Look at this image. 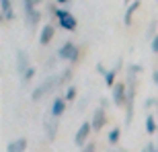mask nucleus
Segmentation results:
<instances>
[{
	"label": "nucleus",
	"mask_w": 158,
	"mask_h": 152,
	"mask_svg": "<svg viewBox=\"0 0 158 152\" xmlns=\"http://www.w3.org/2000/svg\"><path fill=\"white\" fill-rule=\"evenodd\" d=\"M152 52H154V53H158V35H156V37H152Z\"/></svg>",
	"instance_id": "22"
},
{
	"label": "nucleus",
	"mask_w": 158,
	"mask_h": 152,
	"mask_svg": "<svg viewBox=\"0 0 158 152\" xmlns=\"http://www.w3.org/2000/svg\"><path fill=\"white\" fill-rule=\"evenodd\" d=\"M8 152H25L27 150V140L25 138H19V140H12L8 146H6Z\"/></svg>",
	"instance_id": "8"
},
{
	"label": "nucleus",
	"mask_w": 158,
	"mask_h": 152,
	"mask_svg": "<svg viewBox=\"0 0 158 152\" xmlns=\"http://www.w3.org/2000/svg\"><path fill=\"white\" fill-rule=\"evenodd\" d=\"M68 78H70V70H64L62 74L49 76L47 80H43V82L39 84V87H37L35 91H33V95H31V99H33V101H39V99H43V97H45L47 93H53V91H56V88H58V87H60V84H62L64 80H68Z\"/></svg>",
	"instance_id": "1"
},
{
	"label": "nucleus",
	"mask_w": 158,
	"mask_h": 152,
	"mask_svg": "<svg viewBox=\"0 0 158 152\" xmlns=\"http://www.w3.org/2000/svg\"><path fill=\"white\" fill-rule=\"evenodd\" d=\"M140 6V0H135V2H131V4L127 6V11H125V17H123V23L125 25H131V15H134V11Z\"/></svg>",
	"instance_id": "14"
},
{
	"label": "nucleus",
	"mask_w": 158,
	"mask_h": 152,
	"mask_svg": "<svg viewBox=\"0 0 158 152\" xmlns=\"http://www.w3.org/2000/svg\"><path fill=\"white\" fill-rule=\"evenodd\" d=\"M119 136H121V129H119V128L111 129V132H109V144H117Z\"/></svg>",
	"instance_id": "18"
},
{
	"label": "nucleus",
	"mask_w": 158,
	"mask_h": 152,
	"mask_svg": "<svg viewBox=\"0 0 158 152\" xmlns=\"http://www.w3.org/2000/svg\"><path fill=\"white\" fill-rule=\"evenodd\" d=\"M66 111V99H62V97H58V99L52 103V117H56L58 119L62 113Z\"/></svg>",
	"instance_id": "7"
},
{
	"label": "nucleus",
	"mask_w": 158,
	"mask_h": 152,
	"mask_svg": "<svg viewBox=\"0 0 158 152\" xmlns=\"http://www.w3.org/2000/svg\"><path fill=\"white\" fill-rule=\"evenodd\" d=\"M45 132H47V140H53L56 138V132H58V119L52 117L45 121Z\"/></svg>",
	"instance_id": "11"
},
{
	"label": "nucleus",
	"mask_w": 158,
	"mask_h": 152,
	"mask_svg": "<svg viewBox=\"0 0 158 152\" xmlns=\"http://www.w3.org/2000/svg\"><path fill=\"white\" fill-rule=\"evenodd\" d=\"M39 17H41V15H39L37 11H29V12H25V25H27V27H29V29L33 31V29L37 27V21H39Z\"/></svg>",
	"instance_id": "9"
},
{
	"label": "nucleus",
	"mask_w": 158,
	"mask_h": 152,
	"mask_svg": "<svg viewBox=\"0 0 158 152\" xmlns=\"http://www.w3.org/2000/svg\"><path fill=\"white\" fill-rule=\"evenodd\" d=\"M64 99H66V101H74V99H76V87H68Z\"/></svg>",
	"instance_id": "19"
},
{
	"label": "nucleus",
	"mask_w": 158,
	"mask_h": 152,
	"mask_svg": "<svg viewBox=\"0 0 158 152\" xmlns=\"http://www.w3.org/2000/svg\"><path fill=\"white\" fill-rule=\"evenodd\" d=\"M41 0H23V11L29 12V11H35V6L39 4Z\"/></svg>",
	"instance_id": "17"
},
{
	"label": "nucleus",
	"mask_w": 158,
	"mask_h": 152,
	"mask_svg": "<svg viewBox=\"0 0 158 152\" xmlns=\"http://www.w3.org/2000/svg\"><path fill=\"white\" fill-rule=\"evenodd\" d=\"M146 132L148 134H156V121H154V115L146 117Z\"/></svg>",
	"instance_id": "16"
},
{
	"label": "nucleus",
	"mask_w": 158,
	"mask_h": 152,
	"mask_svg": "<svg viewBox=\"0 0 158 152\" xmlns=\"http://www.w3.org/2000/svg\"><path fill=\"white\" fill-rule=\"evenodd\" d=\"M156 109H158V103H156Z\"/></svg>",
	"instance_id": "28"
},
{
	"label": "nucleus",
	"mask_w": 158,
	"mask_h": 152,
	"mask_svg": "<svg viewBox=\"0 0 158 152\" xmlns=\"http://www.w3.org/2000/svg\"><path fill=\"white\" fill-rule=\"evenodd\" d=\"M115 74H117V68H115V70H109L105 74V84L107 87H115V84H117V82H115Z\"/></svg>",
	"instance_id": "15"
},
{
	"label": "nucleus",
	"mask_w": 158,
	"mask_h": 152,
	"mask_svg": "<svg viewBox=\"0 0 158 152\" xmlns=\"http://www.w3.org/2000/svg\"><path fill=\"white\" fill-rule=\"evenodd\" d=\"M52 37H53V27L52 25H45V27L41 29V33H39V43L41 45H47V43L52 41Z\"/></svg>",
	"instance_id": "10"
},
{
	"label": "nucleus",
	"mask_w": 158,
	"mask_h": 152,
	"mask_svg": "<svg viewBox=\"0 0 158 152\" xmlns=\"http://www.w3.org/2000/svg\"><path fill=\"white\" fill-rule=\"evenodd\" d=\"M84 152H94V144H86V146H84Z\"/></svg>",
	"instance_id": "23"
},
{
	"label": "nucleus",
	"mask_w": 158,
	"mask_h": 152,
	"mask_svg": "<svg viewBox=\"0 0 158 152\" xmlns=\"http://www.w3.org/2000/svg\"><path fill=\"white\" fill-rule=\"evenodd\" d=\"M148 152H158V146H154V144H148Z\"/></svg>",
	"instance_id": "24"
},
{
	"label": "nucleus",
	"mask_w": 158,
	"mask_h": 152,
	"mask_svg": "<svg viewBox=\"0 0 158 152\" xmlns=\"http://www.w3.org/2000/svg\"><path fill=\"white\" fill-rule=\"evenodd\" d=\"M0 4H2V19H6V21H10V19L15 17V12H12V4H10V0H0Z\"/></svg>",
	"instance_id": "13"
},
{
	"label": "nucleus",
	"mask_w": 158,
	"mask_h": 152,
	"mask_svg": "<svg viewBox=\"0 0 158 152\" xmlns=\"http://www.w3.org/2000/svg\"><path fill=\"white\" fill-rule=\"evenodd\" d=\"M152 80H154V82H156V84H158V70H156V72H154V74H152Z\"/></svg>",
	"instance_id": "26"
},
{
	"label": "nucleus",
	"mask_w": 158,
	"mask_h": 152,
	"mask_svg": "<svg viewBox=\"0 0 158 152\" xmlns=\"http://www.w3.org/2000/svg\"><path fill=\"white\" fill-rule=\"evenodd\" d=\"M33 76H35V68H29V70H27V72L23 74V84H25V82H29L31 78H33Z\"/></svg>",
	"instance_id": "20"
},
{
	"label": "nucleus",
	"mask_w": 158,
	"mask_h": 152,
	"mask_svg": "<svg viewBox=\"0 0 158 152\" xmlns=\"http://www.w3.org/2000/svg\"><path fill=\"white\" fill-rule=\"evenodd\" d=\"M90 129H93V123L90 121H84L78 128V132H76V138H74V142H76V146H84V142H86V138H88V134H90Z\"/></svg>",
	"instance_id": "4"
},
{
	"label": "nucleus",
	"mask_w": 158,
	"mask_h": 152,
	"mask_svg": "<svg viewBox=\"0 0 158 152\" xmlns=\"http://www.w3.org/2000/svg\"><path fill=\"white\" fill-rule=\"evenodd\" d=\"M58 2H60V4H64V2H68V0H58Z\"/></svg>",
	"instance_id": "27"
},
{
	"label": "nucleus",
	"mask_w": 158,
	"mask_h": 152,
	"mask_svg": "<svg viewBox=\"0 0 158 152\" xmlns=\"http://www.w3.org/2000/svg\"><path fill=\"white\" fill-rule=\"evenodd\" d=\"M53 15H56V17H58V21H62V19H64V17H68V15H70V12H66V11H62V8H58V11L53 12Z\"/></svg>",
	"instance_id": "21"
},
{
	"label": "nucleus",
	"mask_w": 158,
	"mask_h": 152,
	"mask_svg": "<svg viewBox=\"0 0 158 152\" xmlns=\"http://www.w3.org/2000/svg\"><path fill=\"white\" fill-rule=\"evenodd\" d=\"M29 68H31V66H29V56H27L23 49H19V52H17V70H19V74L23 76Z\"/></svg>",
	"instance_id": "6"
},
{
	"label": "nucleus",
	"mask_w": 158,
	"mask_h": 152,
	"mask_svg": "<svg viewBox=\"0 0 158 152\" xmlns=\"http://www.w3.org/2000/svg\"><path fill=\"white\" fill-rule=\"evenodd\" d=\"M97 70H99V72H101V74H103V76L107 74V70H105V68H103V64H97Z\"/></svg>",
	"instance_id": "25"
},
{
	"label": "nucleus",
	"mask_w": 158,
	"mask_h": 152,
	"mask_svg": "<svg viewBox=\"0 0 158 152\" xmlns=\"http://www.w3.org/2000/svg\"><path fill=\"white\" fill-rule=\"evenodd\" d=\"M58 23H60V27H62V29H66V31H74V29H76V19L72 17V15L64 17L62 21H58Z\"/></svg>",
	"instance_id": "12"
},
{
	"label": "nucleus",
	"mask_w": 158,
	"mask_h": 152,
	"mask_svg": "<svg viewBox=\"0 0 158 152\" xmlns=\"http://www.w3.org/2000/svg\"><path fill=\"white\" fill-rule=\"evenodd\" d=\"M58 58L60 60H70V62H74V60L78 58V47L72 43V41H68V43H64V45L58 49Z\"/></svg>",
	"instance_id": "2"
},
{
	"label": "nucleus",
	"mask_w": 158,
	"mask_h": 152,
	"mask_svg": "<svg viewBox=\"0 0 158 152\" xmlns=\"http://www.w3.org/2000/svg\"><path fill=\"white\" fill-rule=\"evenodd\" d=\"M105 121H107V113H105V107H99L97 111H94V115H93V129L94 132H99V129H103V125H105Z\"/></svg>",
	"instance_id": "5"
},
{
	"label": "nucleus",
	"mask_w": 158,
	"mask_h": 152,
	"mask_svg": "<svg viewBox=\"0 0 158 152\" xmlns=\"http://www.w3.org/2000/svg\"><path fill=\"white\" fill-rule=\"evenodd\" d=\"M113 103L117 107H123L127 103V87H125L123 82H117V84L113 87Z\"/></svg>",
	"instance_id": "3"
},
{
	"label": "nucleus",
	"mask_w": 158,
	"mask_h": 152,
	"mask_svg": "<svg viewBox=\"0 0 158 152\" xmlns=\"http://www.w3.org/2000/svg\"><path fill=\"white\" fill-rule=\"evenodd\" d=\"M125 2H127V0H125Z\"/></svg>",
	"instance_id": "29"
}]
</instances>
